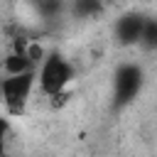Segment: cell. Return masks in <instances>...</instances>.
<instances>
[{
    "mask_svg": "<svg viewBox=\"0 0 157 157\" xmlns=\"http://www.w3.org/2000/svg\"><path fill=\"white\" fill-rule=\"evenodd\" d=\"M7 130H10L7 120H5V118H0V155L5 152V137H7Z\"/></svg>",
    "mask_w": 157,
    "mask_h": 157,
    "instance_id": "obj_9",
    "label": "cell"
},
{
    "mask_svg": "<svg viewBox=\"0 0 157 157\" xmlns=\"http://www.w3.org/2000/svg\"><path fill=\"white\" fill-rule=\"evenodd\" d=\"M142 27H145V15H140V12H125L115 22V39L123 47H132V44L140 42Z\"/></svg>",
    "mask_w": 157,
    "mask_h": 157,
    "instance_id": "obj_4",
    "label": "cell"
},
{
    "mask_svg": "<svg viewBox=\"0 0 157 157\" xmlns=\"http://www.w3.org/2000/svg\"><path fill=\"white\" fill-rule=\"evenodd\" d=\"M137 44L145 47L147 52L157 49V17H145V27H142V34H140Z\"/></svg>",
    "mask_w": 157,
    "mask_h": 157,
    "instance_id": "obj_7",
    "label": "cell"
},
{
    "mask_svg": "<svg viewBox=\"0 0 157 157\" xmlns=\"http://www.w3.org/2000/svg\"><path fill=\"white\" fill-rule=\"evenodd\" d=\"M37 64H34V59L29 56V52L27 49H12L7 56H5V61H2V69H5V74H22V71H32Z\"/></svg>",
    "mask_w": 157,
    "mask_h": 157,
    "instance_id": "obj_5",
    "label": "cell"
},
{
    "mask_svg": "<svg viewBox=\"0 0 157 157\" xmlns=\"http://www.w3.org/2000/svg\"><path fill=\"white\" fill-rule=\"evenodd\" d=\"M74 78V66L59 54V52H52L42 59V66H39V86L47 96L52 98H59L64 96L66 86L71 83Z\"/></svg>",
    "mask_w": 157,
    "mask_h": 157,
    "instance_id": "obj_1",
    "label": "cell"
},
{
    "mask_svg": "<svg viewBox=\"0 0 157 157\" xmlns=\"http://www.w3.org/2000/svg\"><path fill=\"white\" fill-rule=\"evenodd\" d=\"M29 2L37 10V15H42L44 20H54L64 12V0H29Z\"/></svg>",
    "mask_w": 157,
    "mask_h": 157,
    "instance_id": "obj_6",
    "label": "cell"
},
{
    "mask_svg": "<svg viewBox=\"0 0 157 157\" xmlns=\"http://www.w3.org/2000/svg\"><path fill=\"white\" fill-rule=\"evenodd\" d=\"M71 12L76 17H93L101 12V0H71Z\"/></svg>",
    "mask_w": 157,
    "mask_h": 157,
    "instance_id": "obj_8",
    "label": "cell"
},
{
    "mask_svg": "<svg viewBox=\"0 0 157 157\" xmlns=\"http://www.w3.org/2000/svg\"><path fill=\"white\" fill-rule=\"evenodd\" d=\"M37 71H22V74H7L0 81V98L5 103V110L10 115H22L29 101V93L34 88Z\"/></svg>",
    "mask_w": 157,
    "mask_h": 157,
    "instance_id": "obj_2",
    "label": "cell"
},
{
    "mask_svg": "<svg viewBox=\"0 0 157 157\" xmlns=\"http://www.w3.org/2000/svg\"><path fill=\"white\" fill-rule=\"evenodd\" d=\"M142 83H145V74L137 64H120L115 69V76H113V103H115V108L130 105L140 96Z\"/></svg>",
    "mask_w": 157,
    "mask_h": 157,
    "instance_id": "obj_3",
    "label": "cell"
}]
</instances>
